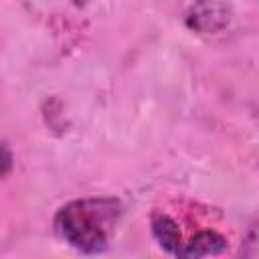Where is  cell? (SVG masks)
Returning a JSON list of instances; mask_svg holds the SVG:
<instances>
[{
	"label": "cell",
	"mask_w": 259,
	"mask_h": 259,
	"mask_svg": "<svg viewBox=\"0 0 259 259\" xmlns=\"http://www.w3.org/2000/svg\"><path fill=\"white\" fill-rule=\"evenodd\" d=\"M227 239L217 233V231H200L194 235L188 243H182L178 249V257H208V255H219L227 249Z\"/></svg>",
	"instance_id": "cell-3"
},
{
	"label": "cell",
	"mask_w": 259,
	"mask_h": 259,
	"mask_svg": "<svg viewBox=\"0 0 259 259\" xmlns=\"http://www.w3.org/2000/svg\"><path fill=\"white\" fill-rule=\"evenodd\" d=\"M123 206L117 198H81L65 204L55 217L57 233L81 253L107 249Z\"/></svg>",
	"instance_id": "cell-1"
},
{
	"label": "cell",
	"mask_w": 259,
	"mask_h": 259,
	"mask_svg": "<svg viewBox=\"0 0 259 259\" xmlns=\"http://www.w3.org/2000/svg\"><path fill=\"white\" fill-rule=\"evenodd\" d=\"M233 8L227 0H194L186 10V26L200 34H214L229 26Z\"/></svg>",
	"instance_id": "cell-2"
},
{
	"label": "cell",
	"mask_w": 259,
	"mask_h": 259,
	"mask_svg": "<svg viewBox=\"0 0 259 259\" xmlns=\"http://www.w3.org/2000/svg\"><path fill=\"white\" fill-rule=\"evenodd\" d=\"M152 233L166 251H170L174 255L178 253V249L182 245V235L172 217H168L164 212H154L152 214Z\"/></svg>",
	"instance_id": "cell-4"
},
{
	"label": "cell",
	"mask_w": 259,
	"mask_h": 259,
	"mask_svg": "<svg viewBox=\"0 0 259 259\" xmlns=\"http://www.w3.org/2000/svg\"><path fill=\"white\" fill-rule=\"evenodd\" d=\"M12 170V152L6 144H0V178Z\"/></svg>",
	"instance_id": "cell-5"
}]
</instances>
